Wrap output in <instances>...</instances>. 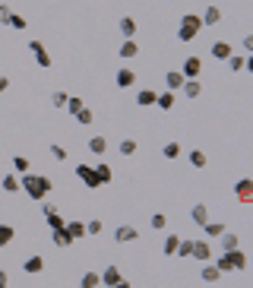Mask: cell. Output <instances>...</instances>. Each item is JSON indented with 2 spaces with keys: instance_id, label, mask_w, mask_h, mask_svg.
Segmentation results:
<instances>
[{
  "instance_id": "1",
  "label": "cell",
  "mask_w": 253,
  "mask_h": 288,
  "mask_svg": "<svg viewBox=\"0 0 253 288\" xmlns=\"http://www.w3.org/2000/svg\"><path fill=\"white\" fill-rule=\"evenodd\" d=\"M19 190H25V196H29V199H38V203H45V199L51 196V190H54V184H51V178H45V174L25 171L22 178H19Z\"/></svg>"
},
{
  "instance_id": "2",
  "label": "cell",
  "mask_w": 253,
  "mask_h": 288,
  "mask_svg": "<svg viewBox=\"0 0 253 288\" xmlns=\"http://www.w3.org/2000/svg\"><path fill=\"white\" fill-rule=\"evenodd\" d=\"M199 29H203V19H199L196 13H187L184 19L177 22V38L180 41H193L196 35H199Z\"/></svg>"
},
{
  "instance_id": "3",
  "label": "cell",
  "mask_w": 253,
  "mask_h": 288,
  "mask_svg": "<svg viewBox=\"0 0 253 288\" xmlns=\"http://www.w3.org/2000/svg\"><path fill=\"white\" fill-rule=\"evenodd\" d=\"M76 178L83 181L89 190H95V187H101V181H98V174H95V168L92 165H76Z\"/></svg>"
},
{
  "instance_id": "4",
  "label": "cell",
  "mask_w": 253,
  "mask_h": 288,
  "mask_svg": "<svg viewBox=\"0 0 253 288\" xmlns=\"http://www.w3.org/2000/svg\"><path fill=\"white\" fill-rule=\"evenodd\" d=\"M199 73H203V60H199V57H187L184 67H180V76H184V80H199Z\"/></svg>"
},
{
  "instance_id": "5",
  "label": "cell",
  "mask_w": 253,
  "mask_h": 288,
  "mask_svg": "<svg viewBox=\"0 0 253 288\" xmlns=\"http://www.w3.org/2000/svg\"><path fill=\"white\" fill-rule=\"evenodd\" d=\"M234 196H238L241 203H253V181L250 178H241L238 184H234Z\"/></svg>"
},
{
  "instance_id": "6",
  "label": "cell",
  "mask_w": 253,
  "mask_h": 288,
  "mask_svg": "<svg viewBox=\"0 0 253 288\" xmlns=\"http://www.w3.org/2000/svg\"><path fill=\"white\" fill-rule=\"evenodd\" d=\"M190 257H196L199 263H212V247H209V241H193Z\"/></svg>"
},
{
  "instance_id": "7",
  "label": "cell",
  "mask_w": 253,
  "mask_h": 288,
  "mask_svg": "<svg viewBox=\"0 0 253 288\" xmlns=\"http://www.w3.org/2000/svg\"><path fill=\"white\" fill-rule=\"evenodd\" d=\"M29 51L35 54V60H38V67H51V54L45 51V45H41V41H29Z\"/></svg>"
},
{
  "instance_id": "8",
  "label": "cell",
  "mask_w": 253,
  "mask_h": 288,
  "mask_svg": "<svg viewBox=\"0 0 253 288\" xmlns=\"http://www.w3.org/2000/svg\"><path fill=\"white\" fill-rule=\"evenodd\" d=\"M139 238V231L133 228V225H120V228L114 231V241L117 244H130V241H136Z\"/></svg>"
},
{
  "instance_id": "9",
  "label": "cell",
  "mask_w": 253,
  "mask_h": 288,
  "mask_svg": "<svg viewBox=\"0 0 253 288\" xmlns=\"http://www.w3.org/2000/svg\"><path fill=\"white\" fill-rule=\"evenodd\" d=\"M228 260H231V273H241V269H247V254L238 247V250H228Z\"/></svg>"
},
{
  "instance_id": "10",
  "label": "cell",
  "mask_w": 253,
  "mask_h": 288,
  "mask_svg": "<svg viewBox=\"0 0 253 288\" xmlns=\"http://www.w3.org/2000/svg\"><path fill=\"white\" fill-rule=\"evenodd\" d=\"M114 83H117V89H130V86H133L136 83V73H133V70H117V76H114Z\"/></svg>"
},
{
  "instance_id": "11",
  "label": "cell",
  "mask_w": 253,
  "mask_h": 288,
  "mask_svg": "<svg viewBox=\"0 0 253 288\" xmlns=\"http://www.w3.org/2000/svg\"><path fill=\"white\" fill-rule=\"evenodd\" d=\"M219 238H222V250H225V254H228V250H238V247H241V238H238L234 231H228V228H225Z\"/></svg>"
},
{
  "instance_id": "12",
  "label": "cell",
  "mask_w": 253,
  "mask_h": 288,
  "mask_svg": "<svg viewBox=\"0 0 253 288\" xmlns=\"http://www.w3.org/2000/svg\"><path fill=\"white\" fill-rule=\"evenodd\" d=\"M98 279H101V282L108 285V288H114V285H117V282H120V279H124V276H120V269H117V266H108V269H104V273H98Z\"/></svg>"
},
{
  "instance_id": "13",
  "label": "cell",
  "mask_w": 253,
  "mask_h": 288,
  "mask_svg": "<svg viewBox=\"0 0 253 288\" xmlns=\"http://www.w3.org/2000/svg\"><path fill=\"white\" fill-rule=\"evenodd\" d=\"M180 92H184L187 98H199V95H203V83H199V80H184Z\"/></svg>"
},
{
  "instance_id": "14",
  "label": "cell",
  "mask_w": 253,
  "mask_h": 288,
  "mask_svg": "<svg viewBox=\"0 0 253 288\" xmlns=\"http://www.w3.org/2000/svg\"><path fill=\"white\" fill-rule=\"evenodd\" d=\"M165 83H168V92H180V86H184L180 70H168V73H165Z\"/></svg>"
},
{
  "instance_id": "15",
  "label": "cell",
  "mask_w": 253,
  "mask_h": 288,
  "mask_svg": "<svg viewBox=\"0 0 253 288\" xmlns=\"http://www.w3.org/2000/svg\"><path fill=\"white\" fill-rule=\"evenodd\" d=\"M190 219H193V225H199V228H203V225L209 222V209H206L203 203H196L193 209H190Z\"/></svg>"
},
{
  "instance_id": "16",
  "label": "cell",
  "mask_w": 253,
  "mask_h": 288,
  "mask_svg": "<svg viewBox=\"0 0 253 288\" xmlns=\"http://www.w3.org/2000/svg\"><path fill=\"white\" fill-rule=\"evenodd\" d=\"M199 19H203V25H219L222 22V10L219 6H206V13L199 16Z\"/></svg>"
},
{
  "instance_id": "17",
  "label": "cell",
  "mask_w": 253,
  "mask_h": 288,
  "mask_svg": "<svg viewBox=\"0 0 253 288\" xmlns=\"http://www.w3.org/2000/svg\"><path fill=\"white\" fill-rule=\"evenodd\" d=\"M174 101H177V92H162V95H155V104H159L162 111H171Z\"/></svg>"
},
{
  "instance_id": "18",
  "label": "cell",
  "mask_w": 253,
  "mask_h": 288,
  "mask_svg": "<svg viewBox=\"0 0 253 288\" xmlns=\"http://www.w3.org/2000/svg\"><path fill=\"white\" fill-rule=\"evenodd\" d=\"M136 54H139V45H136L133 38H124V45H120V57H124V60H133Z\"/></svg>"
},
{
  "instance_id": "19",
  "label": "cell",
  "mask_w": 253,
  "mask_h": 288,
  "mask_svg": "<svg viewBox=\"0 0 253 288\" xmlns=\"http://www.w3.org/2000/svg\"><path fill=\"white\" fill-rule=\"evenodd\" d=\"M212 57L215 60H228L231 57V45H228V41H215V45H212Z\"/></svg>"
},
{
  "instance_id": "20",
  "label": "cell",
  "mask_w": 253,
  "mask_h": 288,
  "mask_svg": "<svg viewBox=\"0 0 253 288\" xmlns=\"http://www.w3.org/2000/svg\"><path fill=\"white\" fill-rule=\"evenodd\" d=\"M95 174H98L101 184H111V178H114V168H111V165H104V162H98V165H95Z\"/></svg>"
},
{
  "instance_id": "21",
  "label": "cell",
  "mask_w": 253,
  "mask_h": 288,
  "mask_svg": "<svg viewBox=\"0 0 253 288\" xmlns=\"http://www.w3.org/2000/svg\"><path fill=\"white\" fill-rule=\"evenodd\" d=\"M64 231L70 234L73 241H80V238H85V225L83 222H70V225H64Z\"/></svg>"
},
{
  "instance_id": "22",
  "label": "cell",
  "mask_w": 253,
  "mask_h": 288,
  "mask_svg": "<svg viewBox=\"0 0 253 288\" xmlns=\"http://www.w3.org/2000/svg\"><path fill=\"white\" fill-rule=\"evenodd\" d=\"M51 241H54V247H70L73 244V238L64 231V228H57V231H51Z\"/></svg>"
},
{
  "instance_id": "23",
  "label": "cell",
  "mask_w": 253,
  "mask_h": 288,
  "mask_svg": "<svg viewBox=\"0 0 253 288\" xmlns=\"http://www.w3.org/2000/svg\"><path fill=\"white\" fill-rule=\"evenodd\" d=\"M104 149H108V139L104 136H92L89 139V152L92 155H104Z\"/></svg>"
},
{
  "instance_id": "24",
  "label": "cell",
  "mask_w": 253,
  "mask_h": 288,
  "mask_svg": "<svg viewBox=\"0 0 253 288\" xmlns=\"http://www.w3.org/2000/svg\"><path fill=\"white\" fill-rule=\"evenodd\" d=\"M199 276H203V282H219V279H222V273L215 269V263H203V273H199Z\"/></svg>"
},
{
  "instance_id": "25",
  "label": "cell",
  "mask_w": 253,
  "mask_h": 288,
  "mask_svg": "<svg viewBox=\"0 0 253 288\" xmlns=\"http://www.w3.org/2000/svg\"><path fill=\"white\" fill-rule=\"evenodd\" d=\"M120 32H124V38H133L136 35V19L133 16H124V19H120Z\"/></svg>"
},
{
  "instance_id": "26",
  "label": "cell",
  "mask_w": 253,
  "mask_h": 288,
  "mask_svg": "<svg viewBox=\"0 0 253 288\" xmlns=\"http://www.w3.org/2000/svg\"><path fill=\"white\" fill-rule=\"evenodd\" d=\"M155 95H159V92H152V89H139V95H136V104L149 108V104H155Z\"/></svg>"
},
{
  "instance_id": "27",
  "label": "cell",
  "mask_w": 253,
  "mask_h": 288,
  "mask_svg": "<svg viewBox=\"0 0 253 288\" xmlns=\"http://www.w3.org/2000/svg\"><path fill=\"white\" fill-rule=\"evenodd\" d=\"M177 244H180V238H177V234H168V238H165V257H174V254H177Z\"/></svg>"
},
{
  "instance_id": "28",
  "label": "cell",
  "mask_w": 253,
  "mask_h": 288,
  "mask_svg": "<svg viewBox=\"0 0 253 288\" xmlns=\"http://www.w3.org/2000/svg\"><path fill=\"white\" fill-rule=\"evenodd\" d=\"M0 184H3L6 193H16V190H19V178H16V174H3V181H0Z\"/></svg>"
},
{
  "instance_id": "29",
  "label": "cell",
  "mask_w": 253,
  "mask_h": 288,
  "mask_svg": "<svg viewBox=\"0 0 253 288\" xmlns=\"http://www.w3.org/2000/svg\"><path fill=\"white\" fill-rule=\"evenodd\" d=\"M64 108L70 111V114H73L76 117V111H83L85 108V104H83V98H80V95H70V98H67V104H64Z\"/></svg>"
},
{
  "instance_id": "30",
  "label": "cell",
  "mask_w": 253,
  "mask_h": 288,
  "mask_svg": "<svg viewBox=\"0 0 253 288\" xmlns=\"http://www.w3.org/2000/svg\"><path fill=\"white\" fill-rule=\"evenodd\" d=\"M22 269H25V273H41V269H45V260H41V257H29Z\"/></svg>"
},
{
  "instance_id": "31",
  "label": "cell",
  "mask_w": 253,
  "mask_h": 288,
  "mask_svg": "<svg viewBox=\"0 0 253 288\" xmlns=\"http://www.w3.org/2000/svg\"><path fill=\"white\" fill-rule=\"evenodd\" d=\"M98 285H101L98 273H85V276L80 279V288H98Z\"/></svg>"
},
{
  "instance_id": "32",
  "label": "cell",
  "mask_w": 253,
  "mask_h": 288,
  "mask_svg": "<svg viewBox=\"0 0 253 288\" xmlns=\"http://www.w3.org/2000/svg\"><path fill=\"white\" fill-rule=\"evenodd\" d=\"M117 149H120V155H124V159H127V155H133V152H136V139L124 136V139H120V146H117Z\"/></svg>"
},
{
  "instance_id": "33",
  "label": "cell",
  "mask_w": 253,
  "mask_h": 288,
  "mask_svg": "<svg viewBox=\"0 0 253 288\" xmlns=\"http://www.w3.org/2000/svg\"><path fill=\"white\" fill-rule=\"evenodd\" d=\"M16 238V231H13V225H0V247H6Z\"/></svg>"
},
{
  "instance_id": "34",
  "label": "cell",
  "mask_w": 253,
  "mask_h": 288,
  "mask_svg": "<svg viewBox=\"0 0 253 288\" xmlns=\"http://www.w3.org/2000/svg\"><path fill=\"white\" fill-rule=\"evenodd\" d=\"M203 231L209 234V238H219V234L225 231V225H222V222H206V225H203Z\"/></svg>"
},
{
  "instance_id": "35",
  "label": "cell",
  "mask_w": 253,
  "mask_h": 288,
  "mask_svg": "<svg viewBox=\"0 0 253 288\" xmlns=\"http://www.w3.org/2000/svg\"><path fill=\"white\" fill-rule=\"evenodd\" d=\"M190 165H193V168H206V152L193 149V152H190Z\"/></svg>"
},
{
  "instance_id": "36",
  "label": "cell",
  "mask_w": 253,
  "mask_h": 288,
  "mask_svg": "<svg viewBox=\"0 0 253 288\" xmlns=\"http://www.w3.org/2000/svg\"><path fill=\"white\" fill-rule=\"evenodd\" d=\"M92 120H95V114H92V111H89V108H83V111H76V124H83V127H89V124H92Z\"/></svg>"
},
{
  "instance_id": "37",
  "label": "cell",
  "mask_w": 253,
  "mask_h": 288,
  "mask_svg": "<svg viewBox=\"0 0 253 288\" xmlns=\"http://www.w3.org/2000/svg\"><path fill=\"white\" fill-rule=\"evenodd\" d=\"M45 219H48V225H51V231H57V228H64V225H67L64 219H60V212H48Z\"/></svg>"
},
{
  "instance_id": "38",
  "label": "cell",
  "mask_w": 253,
  "mask_h": 288,
  "mask_svg": "<svg viewBox=\"0 0 253 288\" xmlns=\"http://www.w3.org/2000/svg\"><path fill=\"white\" fill-rule=\"evenodd\" d=\"M215 269H219L222 276H225V273H231V260H228V254H222L219 260H215Z\"/></svg>"
},
{
  "instance_id": "39",
  "label": "cell",
  "mask_w": 253,
  "mask_h": 288,
  "mask_svg": "<svg viewBox=\"0 0 253 288\" xmlns=\"http://www.w3.org/2000/svg\"><path fill=\"white\" fill-rule=\"evenodd\" d=\"M13 171L25 174V171H29V159H25V155H16V159H13Z\"/></svg>"
},
{
  "instance_id": "40",
  "label": "cell",
  "mask_w": 253,
  "mask_h": 288,
  "mask_svg": "<svg viewBox=\"0 0 253 288\" xmlns=\"http://www.w3.org/2000/svg\"><path fill=\"white\" fill-rule=\"evenodd\" d=\"M25 22H29V19H25V16L13 13V16H10V22H6V25H10V29H19V32H22V29H25Z\"/></svg>"
},
{
  "instance_id": "41",
  "label": "cell",
  "mask_w": 253,
  "mask_h": 288,
  "mask_svg": "<svg viewBox=\"0 0 253 288\" xmlns=\"http://www.w3.org/2000/svg\"><path fill=\"white\" fill-rule=\"evenodd\" d=\"M244 64H247V57H238V54H231V57H228V67L234 70V73H238V70H247Z\"/></svg>"
},
{
  "instance_id": "42",
  "label": "cell",
  "mask_w": 253,
  "mask_h": 288,
  "mask_svg": "<svg viewBox=\"0 0 253 288\" xmlns=\"http://www.w3.org/2000/svg\"><path fill=\"white\" fill-rule=\"evenodd\" d=\"M162 155H165V159H177V155H180V146H177V143H168V146L162 149Z\"/></svg>"
},
{
  "instance_id": "43",
  "label": "cell",
  "mask_w": 253,
  "mask_h": 288,
  "mask_svg": "<svg viewBox=\"0 0 253 288\" xmlns=\"http://www.w3.org/2000/svg\"><path fill=\"white\" fill-rule=\"evenodd\" d=\"M190 250H193V241H180V244H177V254H174V257H190Z\"/></svg>"
},
{
  "instance_id": "44",
  "label": "cell",
  "mask_w": 253,
  "mask_h": 288,
  "mask_svg": "<svg viewBox=\"0 0 253 288\" xmlns=\"http://www.w3.org/2000/svg\"><path fill=\"white\" fill-rule=\"evenodd\" d=\"M67 98H70L67 92H54V95H51V104H54V108H64V104H67Z\"/></svg>"
},
{
  "instance_id": "45",
  "label": "cell",
  "mask_w": 253,
  "mask_h": 288,
  "mask_svg": "<svg viewBox=\"0 0 253 288\" xmlns=\"http://www.w3.org/2000/svg\"><path fill=\"white\" fill-rule=\"evenodd\" d=\"M165 225H168V219H165L162 212H155V215H152V228H155V231H162Z\"/></svg>"
},
{
  "instance_id": "46",
  "label": "cell",
  "mask_w": 253,
  "mask_h": 288,
  "mask_svg": "<svg viewBox=\"0 0 253 288\" xmlns=\"http://www.w3.org/2000/svg\"><path fill=\"white\" fill-rule=\"evenodd\" d=\"M10 16H13V10H10L6 3H0V25H6V22H10Z\"/></svg>"
},
{
  "instance_id": "47",
  "label": "cell",
  "mask_w": 253,
  "mask_h": 288,
  "mask_svg": "<svg viewBox=\"0 0 253 288\" xmlns=\"http://www.w3.org/2000/svg\"><path fill=\"white\" fill-rule=\"evenodd\" d=\"M85 234H101V222H98V219H92L89 225H85Z\"/></svg>"
},
{
  "instance_id": "48",
  "label": "cell",
  "mask_w": 253,
  "mask_h": 288,
  "mask_svg": "<svg viewBox=\"0 0 253 288\" xmlns=\"http://www.w3.org/2000/svg\"><path fill=\"white\" fill-rule=\"evenodd\" d=\"M51 155H54L57 162H64L67 159V149H64V146H51Z\"/></svg>"
},
{
  "instance_id": "49",
  "label": "cell",
  "mask_w": 253,
  "mask_h": 288,
  "mask_svg": "<svg viewBox=\"0 0 253 288\" xmlns=\"http://www.w3.org/2000/svg\"><path fill=\"white\" fill-rule=\"evenodd\" d=\"M10 89V80H6V76H0V92H6Z\"/></svg>"
},
{
  "instance_id": "50",
  "label": "cell",
  "mask_w": 253,
  "mask_h": 288,
  "mask_svg": "<svg viewBox=\"0 0 253 288\" xmlns=\"http://www.w3.org/2000/svg\"><path fill=\"white\" fill-rule=\"evenodd\" d=\"M6 285H10V279H6V273L0 269V288H6Z\"/></svg>"
},
{
  "instance_id": "51",
  "label": "cell",
  "mask_w": 253,
  "mask_h": 288,
  "mask_svg": "<svg viewBox=\"0 0 253 288\" xmlns=\"http://www.w3.org/2000/svg\"><path fill=\"white\" fill-rule=\"evenodd\" d=\"M114 288H130V282H127V279H120V282H117Z\"/></svg>"
}]
</instances>
